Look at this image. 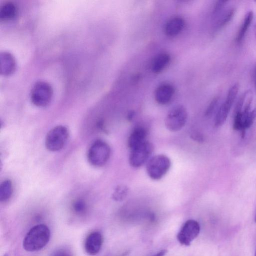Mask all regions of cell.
I'll list each match as a JSON object with an SVG mask.
<instances>
[{
	"label": "cell",
	"mask_w": 256,
	"mask_h": 256,
	"mask_svg": "<svg viewBox=\"0 0 256 256\" xmlns=\"http://www.w3.org/2000/svg\"><path fill=\"white\" fill-rule=\"evenodd\" d=\"M50 237V230L46 225H36L26 234L23 240V248L27 252L40 250L46 246Z\"/></svg>",
	"instance_id": "1"
},
{
	"label": "cell",
	"mask_w": 256,
	"mask_h": 256,
	"mask_svg": "<svg viewBox=\"0 0 256 256\" xmlns=\"http://www.w3.org/2000/svg\"><path fill=\"white\" fill-rule=\"evenodd\" d=\"M110 148L104 140H97L90 146L87 158L88 162L96 167L104 166L110 156Z\"/></svg>",
	"instance_id": "2"
},
{
	"label": "cell",
	"mask_w": 256,
	"mask_h": 256,
	"mask_svg": "<svg viewBox=\"0 0 256 256\" xmlns=\"http://www.w3.org/2000/svg\"><path fill=\"white\" fill-rule=\"evenodd\" d=\"M170 158L164 154H158L148 161L146 170L149 177L154 180L162 178L170 167Z\"/></svg>",
	"instance_id": "3"
},
{
	"label": "cell",
	"mask_w": 256,
	"mask_h": 256,
	"mask_svg": "<svg viewBox=\"0 0 256 256\" xmlns=\"http://www.w3.org/2000/svg\"><path fill=\"white\" fill-rule=\"evenodd\" d=\"M69 136L66 127L59 125L52 128L47 134L45 144L46 148L51 152H57L64 146Z\"/></svg>",
	"instance_id": "4"
},
{
	"label": "cell",
	"mask_w": 256,
	"mask_h": 256,
	"mask_svg": "<svg viewBox=\"0 0 256 256\" xmlns=\"http://www.w3.org/2000/svg\"><path fill=\"white\" fill-rule=\"evenodd\" d=\"M52 96L51 86L44 81H38L32 86L30 92L32 103L39 107H44L50 102Z\"/></svg>",
	"instance_id": "5"
},
{
	"label": "cell",
	"mask_w": 256,
	"mask_h": 256,
	"mask_svg": "<svg viewBox=\"0 0 256 256\" xmlns=\"http://www.w3.org/2000/svg\"><path fill=\"white\" fill-rule=\"evenodd\" d=\"M188 119V113L182 105L173 106L168 112L165 118V126L171 132L180 130L185 125Z\"/></svg>",
	"instance_id": "6"
},
{
	"label": "cell",
	"mask_w": 256,
	"mask_h": 256,
	"mask_svg": "<svg viewBox=\"0 0 256 256\" xmlns=\"http://www.w3.org/2000/svg\"><path fill=\"white\" fill-rule=\"evenodd\" d=\"M130 150V164L134 168H138L148 160L154 148L150 142L146 140Z\"/></svg>",
	"instance_id": "7"
},
{
	"label": "cell",
	"mask_w": 256,
	"mask_h": 256,
	"mask_svg": "<svg viewBox=\"0 0 256 256\" xmlns=\"http://www.w3.org/2000/svg\"><path fill=\"white\" fill-rule=\"evenodd\" d=\"M239 85L238 83L232 85L228 90L224 102L220 105L214 119V126H222L226 122L231 107L238 93Z\"/></svg>",
	"instance_id": "8"
},
{
	"label": "cell",
	"mask_w": 256,
	"mask_h": 256,
	"mask_svg": "<svg viewBox=\"0 0 256 256\" xmlns=\"http://www.w3.org/2000/svg\"><path fill=\"white\" fill-rule=\"evenodd\" d=\"M200 226L198 222L193 220H187L178 234L177 238L180 244L188 246L198 235Z\"/></svg>",
	"instance_id": "9"
},
{
	"label": "cell",
	"mask_w": 256,
	"mask_h": 256,
	"mask_svg": "<svg viewBox=\"0 0 256 256\" xmlns=\"http://www.w3.org/2000/svg\"><path fill=\"white\" fill-rule=\"evenodd\" d=\"M103 243V237L99 232L90 233L86 238L84 248L86 253L90 256H94L99 252Z\"/></svg>",
	"instance_id": "10"
},
{
	"label": "cell",
	"mask_w": 256,
	"mask_h": 256,
	"mask_svg": "<svg viewBox=\"0 0 256 256\" xmlns=\"http://www.w3.org/2000/svg\"><path fill=\"white\" fill-rule=\"evenodd\" d=\"M174 92V87L170 84L160 85L155 92V99L158 103L165 104L170 102Z\"/></svg>",
	"instance_id": "11"
},
{
	"label": "cell",
	"mask_w": 256,
	"mask_h": 256,
	"mask_svg": "<svg viewBox=\"0 0 256 256\" xmlns=\"http://www.w3.org/2000/svg\"><path fill=\"white\" fill-rule=\"evenodd\" d=\"M0 72L7 76L12 73L16 68V61L13 56L8 52H1L0 56Z\"/></svg>",
	"instance_id": "12"
},
{
	"label": "cell",
	"mask_w": 256,
	"mask_h": 256,
	"mask_svg": "<svg viewBox=\"0 0 256 256\" xmlns=\"http://www.w3.org/2000/svg\"><path fill=\"white\" fill-rule=\"evenodd\" d=\"M184 24V20L180 16L172 18L166 23L164 32L168 36H175L182 30Z\"/></svg>",
	"instance_id": "13"
},
{
	"label": "cell",
	"mask_w": 256,
	"mask_h": 256,
	"mask_svg": "<svg viewBox=\"0 0 256 256\" xmlns=\"http://www.w3.org/2000/svg\"><path fill=\"white\" fill-rule=\"evenodd\" d=\"M18 7L11 1L5 2L0 6V20L8 21L14 19L16 16Z\"/></svg>",
	"instance_id": "14"
},
{
	"label": "cell",
	"mask_w": 256,
	"mask_h": 256,
	"mask_svg": "<svg viewBox=\"0 0 256 256\" xmlns=\"http://www.w3.org/2000/svg\"><path fill=\"white\" fill-rule=\"evenodd\" d=\"M147 132L142 126L136 128L130 134L128 138V147L132 149L146 141Z\"/></svg>",
	"instance_id": "15"
},
{
	"label": "cell",
	"mask_w": 256,
	"mask_h": 256,
	"mask_svg": "<svg viewBox=\"0 0 256 256\" xmlns=\"http://www.w3.org/2000/svg\"><path fill=\"white\" fill-rule=\"evenodd\" d=\"M170 58V56L166 52L160 53L157 55L152 64V72L156 74L161 72L169 63Z\"/></svg>",
	"instance_id": "16"
},
{
	"label": "cell",
	"mask_w": 256,
	"mask_h": 256,
	"mask_svg": "<svg viewBox=\"0 0 256 256\" xmlns=\"http://www.w3.org/2000/svg\"><path fill=\"white\" fill-rule=\"evenodd\" d=\"M253 18L254 14L252 11L248 12L245 16L244 20L238 32L236 38L238 42H240L242 40L250 25Z\"/></svg>",
	"instance_id": "17"
},
{
	"label": "cell",
	"mask_w": 256,
	"mask_h": 256,
	"mask_svg": "<svg viewBox=\"0 0 256 256\" xmlns=\"http://www.w3.org/2000/svg\"><path fill=\"white\" fill-rule=\"evenodd\" d=\"M13 192L12 184L10 180H4L0 185V201L4 202L8 200Z\"/></svg>",
	"instance_id": "18"
},
{
	"label": "cell",
	"mask_w": 256,
	"mask_h": 256,
	"mask_svg": "<svg viewBox=\"0 0 256 256\" xmlns=\"http://www.w3.org/2000/svg\"><path fill=\"white\" fill-rule=\"evenodd\" d=\"M256 118V108L247 114L242 112V126L240 131L242 138H244L246 130L252 124Z\"/></svg>",
	"instance_id": "19"
},
{
	"label": "cell",
	"mask_w": 256,
	"mask_h": 256,
	"mask_svg": "<svg viewBox=\"0 0 256 256\" xmlns=\"http://www.w3.org/2000/svg\"><path fill=\"white\" fill-rule=\"evenodd\" d=\"M222 12L215 16L216 18L220 14V16H218V20L217 21L216 24V26L218 28L223 27L228 23L234 16V10L232 8L226 10L224 12H222V13H221Z\"/></svg>",
	"instance_id": "20"
},
{
	"label": "cell",
	"mask_w": 256,
	"mask_h": 256,
	"mask_svg": "<svg viewBox=\"0 0 256 256\" xmlns=\"http://www.w3.org/2000/svg\"><path fill=\"white\" fill-rule=\"evenodd\" d=\"M128 192V188L124 185H119L114 190L112 198L116 201H122L125 198Z\"/></svg>",
	"instance_id": "21"
},
{
	"label": "cell",
	"mask_w": 256,
	"mask_h": 256,
	"mask_svg": "<svg viewBox=\"0 0 256 256\" xmlns=\"http://www.w3.org/2000/svg\"><path fill=\"white\" fill-rule=\"evenodd\" d=\"M86 208V204L82 199H78L73 202L72 209L76 214H84Z\"/></svg>",
	"instance_id": "22"
},
{
	"label": "cell",
	"mask_w": 256,
	"mask_h": 256,
	"mask_svg": "<svg viewBox=\"0 0 256 256\" xmlns=\"http://www.w3.org/2000/svg\"><path fill=\"white\" fill-rule=\"evenodd\" d=\"M219 101V97L216 96L212 99L209 105L208 106L205 115L209 116L212 114L216 108Z\"/></svg>",
	"instance_id": "23"
},
{
	"label": "cell",
	"mask_w": 256,
	"mask_h": 256,
	"mask_svg": "<svg viewBox=\"0 0 256 256\" xmlns=\"http://www.w3.org/2000/svg\"><path fill=\"white\" fill-rule=\"evenodd\" d=\"M52 256H72V255L66 250H60L54 252Z\"/></svg>",
	"instance_id": "24"
},
{
	"label": "cell",
	"mask_w": 256,
	"mask_h": 256,
	"mask_svg": "<svg viewBox=\"0 0 256 256\" xmlns=\"http://www.w3.org/2000/svg\"><path fill=\"white\" fill-rule=\"evenodd\" d=\"M166 250H162L153 256H164L166 253Z\"/></svg>",
	"instance_id": "25"
},
{
	"label": "cell",
	"mask_w": 256,
	"mask_h": 256,
	"mask_svg": "<svg viewBox=\"0 0 256 256\" xmlns=\"http://www.w3.org/2000/svg\"><path fill=\"white\" fill-rule=\"evenodd\" d=\"M254 80L255 88H256V70H255V72H254Z\"/></svg>",
	"instance_id": "26"
},
{
	"label": "cell",
	"mask_w": 256,
	"mask_h": 256,
	"mask_svg": "<svg viewBox=\"0 0 256 256\" xmlns=\"http://www.w3.org/2000/svg\"><path fill=\"white\" fill-rule=\"evenodd\" d=\"M254 34H255V36H256V24L255 25V26H254Z\"/></svg>",
	"instance_id": "27"
},
{
	"label": "cell",
	"mask_w": 256,
	"mask_h": 256,
	"mask_svg": "<svg viewBox=\"0 0 256 256\" xmlns=\"http://www.w3.org/2000/svg\"><path fill=\"white\" fill-rule=\"evenodd\" d=\"M4 256H8V255L7 254H5Z\"/></svg>",
	"instance_id": "28"
},
{
	"label": "cell",
	"mask_w": 256,
	"mask_h": 256,
	"mask_svg": "<svg viewBox=\"0 0 256 256\" xmlns=\"http://www.w3.org/2000/svg\"><path fill=\"white\" fill-rule=\"evenodd\" d=\"M254 256H256V252H255V255Z\"/></svg>",
	"instance_id": "29"
},
{
	"label": "cell",
	"mask_w": 256,
	"mask_h": 256,
	"mask_svg": "<svg viewBox=\"0 0 256 256\" xmlns=\"http://www.w3.org/2000/svg\"><path fill=\"white\" fill-rule=\"evenodd\" d=\"M255 221L256 222V218H255Z\"/></svg>",
	"instance_id": "30"
}]
</instances>
